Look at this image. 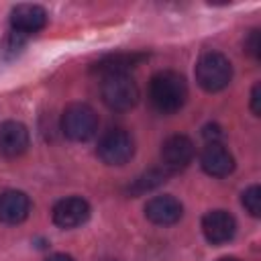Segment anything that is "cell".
<instances>
[{"label": "cell", "mask_w": 261, "mask_h": 261, "mask_svg": "<svg viewBox=\"0 0 261 261\" xmlns=\"http://www.w3.org/2000/svg\"><path fill=\"white\" fill-rule=\"evenodd\" d=\"M29 149V130L18 120H4L0 124V155L18 157Z\"/></svg>", "instance_id": "obj_12"}, {"label": "cell", "mask_w": 261, "mask_h": 261, "mask_svg": "<svg viewBox=\"0 0 261 261\" xmlns=\"http://www.w3.org/2000/svg\"><path fill=\"white\" fill-rule=\"evenodd\" d=\"M218 261H241V259H237V257H220Z\"/></svg>", "instance_id": "obj_20"}, {"label": "cell", "mask_w": 261, "mask_h": 261, "mask_svg": "<svg viewBox=\"0 0 261 261\" xmlns=\"http://www.w3.org/2000/svg\"><path fill=\"white\" fill-rule=\"evenodd\" d=\"M51 216L59 228H75L90 218V204L80 196H69L53 206Z\"/></svg>", "instance_id": "obj_7"}, {"label": "cell", "mask_w": 261, "mask_h": 261, "mask_svg": "<svg viewBox=\"0 0 261 261\" xmlns=\"http://www.w3.org/2000/svg\"><path fill=\"white\" fill-rule=\"evenodd\" d=\"M194 143L186 135H171L161 145V163L167 173L186 169L194 159Z\"/></svg>", "instance_id": "obj_6"}, {"label": "cell", "mask_w": 261, "mask_h": 261, "mask_svg": "<svg viewBox=\"0 0 261 261\" xmlns=\"http://www.w3.org/2000/svg\"><path fill=\"white\" fill-rule=\"evenodd\" d=\"M184 214V206L173 196H155L145 206V216L159 226L175 224Z\"/></svg>", "instance_id": "obj_11"}, {"label": "cell", "mask_w": 261, "mask_h": 261, "mask_svg": "<svg viewBox=\"0 0 261 261\" xmlns=\"http://www.w3.org/2000/svg\"><path fill=\"white\" fill-rule=\"evenodd\" d=\"M241 202L245 206V210L251 214V216H259L261 214V188L259 186H249L243 196H241Z\"/></svg>", "instance_id": "obj_16"}, {"label": "cell", "mask_w": 261, "mask_h": 261, "mask_svg": "<svg viewBox=\"0 0 261 261\" xmlns=\"http://www.w3.org/2000/svg\"><path fill=\"white\" fill-rule=\"evenodd\" d=\"M202 232L210 245H224L237 232L234 216L226 210H210L202 218Z\"/></svg>", "instance_id": "obj_8"}, {"label": "cell", "mask_w": 261, "mask_h": 261, "mask_svg": "<svg viewBox=\"0 0 261 261\" xmlns=\"http://www.w3.org/2000/svg\"><path fill=\"white\" fill-rule=\"evenodd\" d=\"M45 261H73V257H69V255H65V253H55V255L47 257Z\"/></svg>", "instance_id": "obj_19"}, {"label": "cell", "mask_w": 261, "mask_h": 261, "mask_svg": "<svg viewBox=\"0 0 261 261\" xmlns=\"http://www.w3.org/2000/svg\"><path fill=\"white\" fill-rule=\"evenodd\" d=\"M245 51L251 55V57H259V31L255 29V31H251L249 33V37L245 39Z\"/></svg>", "instance_id": "obj_17"}, {"label": "cell", "mask_w": 261, "mask_h": 261, "mask_svg": "<svg viewBox=\"0 0 261 261\" xmlns=\"http://www.w3.org/2000/svg\"><path fill=\"white\" fill-rule=\"evenodd\" d=\"M61 130L69 141H90L98 130V114L88 104H69L61 114Z\"/></svg>", "instance_id": "obj_4"}, {"label": "cell", "mask_w": 261, "mask_h": 261, "mask_svg": "<svg viewBox=\"0 0 261 261\" xmlns=\"http://www.w3.org/2000/svg\"><path fill=\"white\" fill-rule=\"evenodd\" d=\"M149 98L157 112L161 114L177 112L188 100V86L184 75L171 69L155 73L149 84Z\"/></svg>", "instance_id": "obj_1"}, {"label": "cell", "mask_w": 261, "mask_h": 261, "mask_svg": "<svg viewBox=\"0 0 261 261\" xmlns=\"http://www.w3.org/2000/svg\"><path fill=\"white\" fill-rule=\"evenodd\" d=\"M165 177H167V171H165V169H149L147 173L139 175V177L133 181V186L128 188V192H130L133 196L145 194V192H149V190L161 186V184L165 181Z\"/></svg>", "instance_id": "obj_15"}, {"label": "cell", "mask_w": 261, "mask_h": 261, "mask_svg": "<svg viewBox=\"0 0 261 261\" xmlns=\"http://www.w3.org/2000/svg\"><path fill=\"white\" fill-rule=\"evenodd\" d=\"M100 94H102L104 104L116 112L130 110L139 102V88L128 73L104 75L102 86H100Z\"/></svg>", "instance_id": "obj_3"}, {"label": "cell", "mask_w": 261, "mask_h": 261, "mask_svg": "<svg viewBox=\"0 0 261 261\" xmlns=\"http://www.w3.org/2000/svg\"><path fill=\"white\" fill-rule=\"evenodd\" d=\"M135 155V141L124 128H110L98 141V157L106 165H124Z\"/></svg>", "instance_id": "obj_5"}, {"label": "cell", "mask_w": 261, "mask_h": 261, "mask_svg": "<svg viewBox=\"0 0 261 261\" xmlns=\"http://www.w3.org/2000/svg\"><path fill=\"white\" fill-rule=\"evenodd\" d=\"M232 80L230 61L216 51L204 53L196 63V82L206 92H220Z\"/></svg>", "instance_id": "obj_2"}, {"label": "cell", "mask_w": 261, "mask_h": 261, "mask_svg": "<svg viewBox=\"0 0 261 261\" xmlns=\"http://www.w3.org/2000/svg\"><path fill=\"white\" fill-rule=\"evenodd\" d=\"M259 102H261V86L255 84L253 90H251V110H253L255 116H259V112H261V104Z\"/></svg>", "instance_id": "obj_18"}, {"label": "cell", "mask_w": 261, "mask_h": 261, "mask_svg": "<svg viewBox=\"0 0 261 261\" xmlns=\"http://www.w3.org/2000/svg\"><path fill=\"white\" fill-rule=\"evenodd\" d=\"M202 169L212 177H226L234 169V157L220 143H208L200 155Z\"/></svg>", "instance_id": "obj_10"}, {"label": "cell", "mask_w": 261, "mask_h": 261, "mask_svg": "<svg viewBox=\"0 0 261 261\" xmlns=\"http://www.w3.org/2000/svg\"><path fill=\"white\" fill-rule=\"evenodd\" d=\"M31 200L20 190H6L0 194V220L4 224H18L29 216Z\"/></svg>", "instance_id": "obj_13"}, {"label": "cell", "mask_w": 261, "mask_h": 261, "mask_svg": "<svg viewBox=\"0 0 261 261\" xmlns=\"http://www.w3.org/2000/svg\"><path fill=\"white\" fill-rule=\"evenodd\" d=\"M143 59H147V53H112L96 61L92 65V71L100 73L102 77L110 73H126L128 69L139 65Z\"/></svg>", "instance_id": "obj_14"}, {"label": "cell", "mask_w": 261, "mask_h": 261, "mask_svg": "<svg viewBox=\"0 0 261 261\" xmlns=\"http://www.w3.org/2000/svg\"><path fill=\"white\" fill-rule=\"evenodd\" d=\"M10 24L18 35L39 33L47 24V12L39 4H18L10 12Z\"/></svg>", "instance_id": "obj_9"}]
</instances>
